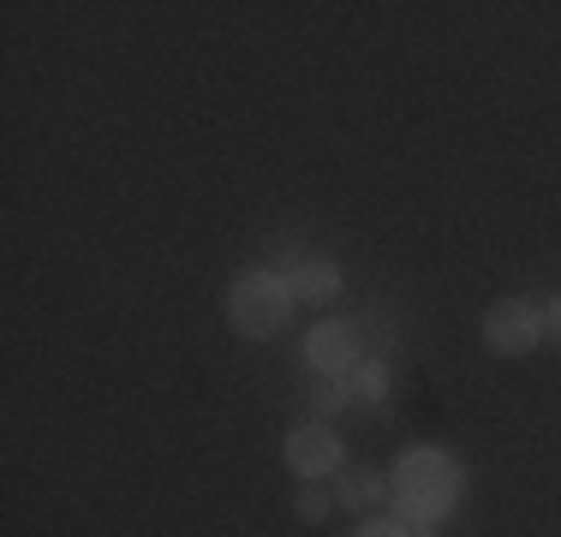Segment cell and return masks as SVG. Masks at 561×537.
Returning a JSON list of instances; mask_svg holds the SVG:
<instances>
[{"instance_id": "obj_9", "label": "cell", "mask_w": 561, "mask_h": 537, "mask_svg": "<svg viewBox=\"0 0 561 537\" xmlns=\"http://www.w3.org/2000/svg\"><path fill=\"white\" fill-rule=\"evenodd\" d=\"M293 514H299L305 526H323V519H329V490H317V483H311V490H299V502H293Z\"/></svg>"}, {"instance_id": "obj_10", "label": "cell", "mask_w": 561, "mask_h": 537, "mask_svg": "<svg viewBox=\"0 0 561 537\" xmlns=\"http://www.w3.org/2000/svg\"><path fill=\"white\" fill-rule=\"evenodd\" d=\"M543 329H550L556 341H561V299H550V311H543Z\"/></svg>"}, {"instance_id": "obj_4", "label": "cell", "mask_w": 561, "mask_h": 537, "mask_svg": "<svg viewBox=\"0 0 561 537\" xmlns=\"http://www.w3.org/2000/svg\"><path fill=\"white\" fill-rule=\"evenodd\" d=\"M305 358L317 365V376H346L358 365V329L353 322H317L305 334Z\"/></svg>"}, {"instance_id": "obj_8", "label": "cell", "mask_w": 561, "mask_h": 537, "mask_svg": "<svg viewBox=\"0 0 561 537\" xmlns=\"http://www.w3.org/2000/svg\"><path fill=\"white\" fill-rule=\"evenodd\" d=\"M341 502L346 507H370V502H382V483L370 478V472H346L341 478Z\"/></svg>"}, {"instance_id": "obj_5", "label": "cell", "mask_w": 561, "mask_h": 537, "mask_svg": "<svg viewBox=\"0 0 561 537\" xmlns=\"http://www.w3.org/2000/svg\"><path fill=\"white\" fill-rule=\"evenodd\" d=\"M293 299H305V305H329L341 293V268L329 263V258H311V263H299L293 268Z\"/></svg>"}, {"instance_id": "obj_11", "label": "cell", "mask_w": 561, "mask_h": 537, "mask_svg": "<svg viewBox=\"0 0 561 537\" xmlns=\"http://www.w3.org/2000/svg\"><path fill=\"white\" fill-rule=\"evenodd\" d=\"M358 537H407V532H394V526H377V532H358Z\"/></svg>"}, {"instance_id": "obj_3", "label": "cell", "mask_w": 561, "mask_h": 537, "mask_svg": "<svg viewBox=\"0 0 561 537\" xmlns=\"http://www.w3.org/2000/svg\"><path fill=\"white\" fill-rule=\"evenodd\" d=\"M341 436L329 424H305V430H293L287 436V466L299 478H323V472H341Z\"/></svg>"}, {"instance_id": "obj_6", "label": "cell", "mask_w": 561, "mask_h": 537, "mask_svg": "<svg viewBox=\"0 0 561 537\" xmlns=\"http://www.w3.org/2000/svg\"><path fill=\"white\" fill-rule=\"evenodd\" d=\"M382 388H389V370H382V365H353V370H346V400H353V395L382 400Z\"/></svg>"}, {"instance_id": "obj_1", "label": "cell", "mask_w": 561, "mask_h": 537, "mask_svg": "<svg viewBox=\"0 0 561 537\" xmlns=\"http://www.w3.org/2000/svg\"><path fill=\"white\" fill-rule=\"evenodd\" d=\"M293 281L275 275V268H251V275L233 281V293H227V317H233L239 334H251V341H263V334H280L293 317Z\"/></svg>"}, {"instance_id": "obj_2", "label": "cell", "mask_w": 561, "mask_h": 537, "mask_svg": "<svg viewBox=\"0 0 561 537\" xmlns=\"http://www.w3.org/2000/svg\"><path fill=\"white\" fill-rule=\"evenodd\" d=\"M538 341H543V311H538V305H526V299H507V305H496V311L484 317V346H490V353H502V358L531 353Z\"/></svg>"}, {"instance_id": "obj_7", "label": "cell", "mask_w": 561, "mask_h": 537, "mask_svg": "<svg viewBox=\"0 0 561 537\" xmlns=\"http://www.w3.org/2000/svg\"><path fill=\"white\" fill-rule=\"evenodd\" d=\"M346 407V382L341 376H317V388H311V412H317V424L329 419V412H341Z\"/></svg>"}]
</instances>
